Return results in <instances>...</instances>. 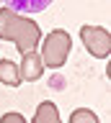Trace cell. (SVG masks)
Wrapping results in <instances>:
<instances>
[{"mask_svg":"<svg viewBox=\"0 0 111 123\" xmlns=\"http://www.w3.org/2000/svg\"><path fill=\"white\" fill-rule=\"evenodd\" d=\"M0 38L16 44L18 51L26 54V51H34L36 44L41 41V28L36 21H29L8 8H0Z\"/></svg>","mask_w":111,"mask_h":123,"instance_id":"obj_1","label":"cell"},{"mask_svg":"<svg viewBox=\"0 0 111 123\" xmlns=\"http://www.w3.org/2000/svg\"><path fill=\"white\" fill-rule=\"evenodd\" d=\"M70 49H72V38L67 31L62 28H54L49 31L47 38H44V44H41V62H44V67H52V69H59L67 62V56H70Z\"/></svg>","mask_w":111,"mask_h":123,"instance_id":"obj_2","label":"cell"},{"mask_svg":"<svg viewBox=\"0 0 111 123\" xmlns=\"http://www.w3.org/2000/svg\"><path fill=\"white\" fill-rule=\"evenodd\" d=\"M80 38H83L85 49L93 54L96 59H109L111 36H109L106 28H101V26H83V28H80Z\"/></svg>","mask_w":111,"mask_h":123,"instance_id":"obj_3","label":"cell"},{"mask_svg":"<svg viewBox=\"0 0 111 123\" xmlns=\"http://www.w3.org/2000/svg\"><path fill=\"white\" fill-rule=\"evenodd\" d=\"M41 72H44V62H41L39 51L34 49V51H26L21 56V64H18V74H21V82H34V80H39Z\"/></svg>","mask_w":111,"mask_h":123,"instance_id":"obj_4","label":"cell"},{"mask_svg":"<svg viewBox=\"0 0 111 123\" xmlns=\"http://www.w3.org/2000/svg\"><path fill=\"white\" fill-rule=\"evenodd\" d=\"M0 3H5L8 10L13 13H41V10H47L52 5V0H0Z\"/></svg>","mask_w":111,"mask_h":123,"instance_id":"obj_5","label":"cell"},{"mask_svg":"<svg viewBox=\"0 0 111 123\" xmlns=\"http://www.w3.org/2000/svg\"><path fill=\"white\" fill-rule=\"evenodd\" d=\"M0 82L8 87H18L21 85V74H18V64L10 59H0Z\"/></svg>","mask_w":111,"mask_h":123,"instance_id":"obj_6","label":"cell"},{"mask_svg":"<svg viewBox=\"0 0 111 123\" xmlns=\"http://www.w3.org/2000/svg\"><path fill=\"white\" fill-rule=\"evenodd\" d=\"M34 123H59V113H57V105L44 100L39 108H36V115H34Z\"/></svg>","mask_w":111,"mask_h":123,"instance_id":"obj_7","label":"cell"},{"mask_svg":"<svg viewBox=\"0 0 111 123\" xmlns=\"http://www.w3.org/2000/svg\"><path fill=\"white\" fill-rule=\"evenodd\" d=\"M70 123H101V121H98V115H96L93 110H88V108H78V110H72Z\"/></svg>","mask_w":111,"mask_h":123,"instance_id":"obj_8","label":"cell"},{"mask_svg":"<svg viewBox=\"0 0 111 123\" xmlns=\"http://www.w3.org/2000/svg\"><path fill=\"white\" fill-rule=\"evenodd\" d=\"M0 123H26V118L21 113H5L0 118Z\"/></svg>","mask_w":111,"mask_h":123,"instance_id":"obj_9","label":"cell"},{"mask_svg":"<svg viewBox=\"0 0 111 123\" xmlns=\"http://www.w3.org/2000/svg\"><path fill=\"white\" fill-rule=\"evenodd\" d=\"M49 87H52V90H59V87H65V80L59 74H54L52 80H49Z\"/></svg>","mask_w":111,"mask_h":123,"instance_id":"obj_10","label":"cell"}]
</instances>
